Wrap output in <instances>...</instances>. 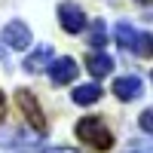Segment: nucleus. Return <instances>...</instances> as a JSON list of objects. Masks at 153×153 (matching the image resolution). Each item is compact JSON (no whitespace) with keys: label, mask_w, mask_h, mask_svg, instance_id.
<instances>
[{"label":"nucleus","mask_w":153,"mask_h":153,"mask_svg":"<svg viewBox=\"0 0 153 153\" xmlns=\"http://www.w3.org/2000/svg\"><path fill=\"white\" fill-rule=\"evenodd\" d=\"M43 153H80V150H74V147H46Z\"/></svg>","instance_id":"obj_14"},{"label":"nucleus","mask_w":153,"mask_h":153,"mask_svg":"<svg viewBox=\"0 0 153 153\" xmlns=\"http://www.w3.org/2000/svg\"><path fill=\"white\" fill-rule=\"evenodd\" d=\"M138 126H141V132H144V135H150V129H153V123H150V110H144V113H141Z\"/></svg>","instance_id":"obj_12"},{"label":"nucleus","mask_w":153,"mask_h":153,"mask_svg":"<svg viewBox=\"0 0 153 153\" xmlns=\"http://www.w3.org/2000/svg\"><path fill=\"white\" fill-rule=\"evenodd\" d=\"M129 153H150V144H147V141H135V144L129 147Z\"/></svg>","instance_id":"obj_13"},{"label":"nucleus","mask_w":153,"mask_h":153,"mask_svg":"<svg viewBox=\"0 0 153 153\" xmlns=\"http://www.w3.org/2000/svg\"><path fill=\"white\" fill-rule=\"evenodd\" d=\"M104 95V89H101L98 83H83V86H76L74 89V104H80V107H89V104H95V101Z\"/></svg>","instance_id":"obj_10"},{"label":"nucleus","mask_w":153,"mask_h":153,"mask_svg":"<svg viewBox=\"0 0 153 153\" xmlns=\"http://www.w3.org/2000/svg\"><path fill=\"white\" fill-rule=\"evenodd\" d=\"M113 37H117V43L126 49V52H132V55H150V34L132 28L129 22H120L117 31H113Z\"/></svg>","instance_id":"obj_2"},{"label":"nucleus","mask_w":153,"mask_h":153,"mask_svg":"<svg viewBox=\"0 0 153 153\" xmlns=\"http://www.w3.org/2000/svg\"><path fill=\"white\" fill-rule=\"evenodd\" d=\"M3 120H6V95L0 92V123H3Z\"/></svg>","instance_id":"obj_15"},{"label":"nucleus","mask_w":153,"mask_h":153,"mask_svg":"<svg viewBox=\"0 0 153 153\" xmlns=\"http://www.w3.org/2000/svg\"><path fill=\"white\" fill-rule=\"evenodd\" d=\"M16 104L19 110L25 113V120H28V126L37 132V135H46V117H43V107H40V101H37L28 89H19L16 92Z\"/></svg>","instance_id":"obj_3"},{"label":"nucleus","mask_w":153,"mask_h":153,"mask_svg":"<svg viewBox=\"0 0 153 153\" xmlns=\"http://www.w3.org/2000/svg\"><path fill=\"white\" fill-rule=\"evenodd\" d=\"M144 92V83H141V76H117L113 80V95H117L120 101H135V98H141Z\"/></svg>","instance_id":"obj_7"},{"label":"nucleus","mask_w":153,"mask_h":153,"mask_svg":"<svg viewBox=\"0 0 153 153\" xmlns=\"http://www.w3.org/2000/svg\"><path fill=\"white\" fill-rule=\"evenodd\" d=\"M6 55H9V46H6V43H3V40H0V61H3V58H6Z\"/></svg>","instance_id":"obj_16"},{"label":"nucleus","mask_w":153,"mask_h":153,"mask_svg":"<svg viewBox=\"0 0 153 153\" xmlns=\"http://www.w3.org/2000/svg\"><path fill=\"white\" fill-rule=\"evenodd\" d=\"M89 43L95 49L107 43V34H104V22H92V31H89Z\"/></svg>","instance_id":"obj_11"},{"label":"nucleus","mask_w":153,"mask_h":153,"mask_svg":"<svg viewBox=\"0 0 153 153\" xmlns=\"http://www.w3.org/2000/svg\"><path fill=\"white\" fill-rule=\"evenodd\" d=\"M58 25L68 34H80L86 28V12L76 3H58Z\"/></svg>","instance_id":"obj_5"},{"label":"nucleus","mask_w":153,"mask_h":153,"mask_svg":"<svg viewBox=\"0 0 153 153\" xmlns=\"http://www.w3.org/2000/svg\"><path fill=\"white\" fill-rule=\"evenodd\" d=\"M113 68H117V61H113L107 52H89L86 55V71L95 76V80H101V76H107Z\"/></svg>","instance_id":"obj_9"},{"label":"nucleus","mask_w":153,"mask_h":153,"mask_svg":"<svg viewBox=\"0 0 153 153\" xmlns=\"http://www.w3.org/2000/svg\"><path fill=\"white\" fill-rule=\"evenodd\" d=\"M49 71V80H52L55 86H68V83H74L76 80V61L71 58V55H61V58H52V65L46 68Z\"/></svg>","instance_id":"obj_4"},{"label":"nucleus","mask_w":153,"mask_h":153,"mask_svg":"<svg viewBox=\"0 0 153 153\" xmlns=\"http://www.w3.org/2000/svg\"><path fill=\"white\" fill-rule=\"evenodd\" d=\"M76 138L89 147V150H95V153H104L113 147V132H110V126L101 120V117H83L80 123H76Z\"/></svg>","instance_id":"obj_1"},{"label":"nucleus","mask_w":153,"mask_h":153,"mask_svg":"<svg viewBox=\"0 0 153 153\" xmlns=\"http://www.w3.org/2000/svg\"><path fill=\"white\" fill-rule=\"evenodd\" d=\"M135 3H138V6H150V0H135Z\"/></svg>","instance_id":"obj_17"},{"label":"nucleus","mask_w":153,"mask_h":153,"mask_svg":"<svg viewBox=\"0 0 153 153\" xmlns=\"http://www.w3.org/2000/svg\"><path fill=\"white\" fill-rule=\"evenodd\" d=\"M3 43L12 46V49H28V46H31V28H28L25 22H19V19L6 22V28H3Z\"/></svg>","instance_id":"obj_6"},{"label":"nucleus","mask_w":153,"mask_h":153,"mask_svg":"<svg viewBox=\"0 0 153 153\" xmlns=\"http://www.w3.org/2000/svg\"><path fill=\"white\" fill-rule=\"evenodd\" d=\"M52 58H55V52H52L49 46H37L34 52L22 61V68L28 71V74H40V71H46L49 65H52Z\"/></svg>","instance_id":"obj_8"}]
</instances>
